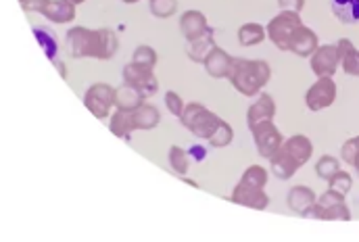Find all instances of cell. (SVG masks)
<instances>
[{
  "label": "cell",
  "mask_w": 359,
  "mask_h": 242,
  "mask_svg": "<svg viewBox=\"0 0 359 242\" xmlns=\"http://www.w3.org/2000/svg\"><path fill=\"white\" fill-rule=\"evenodd\" d=\"M167 157H169V165H172V169H174L176 174H180V176H186V171H188V167H190L188 153L174 145V147L169 149V155H167Z\"/></svg>",
  "instance_id": "cell-28"
},
{
  "label": "cell",
  "mask_w": 359,
  "mask_h": 242,
  "mask_svg": "<svg viewBox=\"0 0 359 242\" xmlns=\"http://www.w3.org/2000/svg\"><path fill=\"white\" fill-rule=\"evenodd\" d=\"M230 201L236 203V205H243V207H251L255 211H264L270 205V196L264 192V188L251 186L247 182H238L234 186Z\"/></svg>",
  "instance_id": "cell-9"
},
{
  "label": "cell",
  "mask_w": 359,
  "mask_h": 242,
  "mask_svg": "<svg viewBox=\"0 0 359 242\" xmlns=\"http://www.w3.org/2000/svg\"><path fill=\"white\" fill-rule=\"evenodd\" d=\"M50 0H19V5L26 13H44Z\"/></svg>",
  "instance_id": "cell-37"
},
{
  "label": "cell",
  "mask_w": 359,
  "mask_h": 242,
  "mask_svg": "<svg viewBox=\"0 0 359 242\" xmlns=\"http://www.w3.org/2000/svg\"><path fill=\"white\" fill-rule=\"evenodd\" d=\"M282 151H286L301 167L311 159L313 155V145L307 136L303 134H297V136H291L282 142Z\"/></svg>",
  "instance_id": "cell-14"
},
{
  "label": "cell",
  "mask_w": 359,
  "mask_h": 242,
  "mask_svg": "<svg viewBox=\"0 0 359 242\" xmlns=\"http://www.w3.org/2000/svg\"><path fill=\"white\" fill-rule=\"evenodd\" d=\"M140 104H145V96L130 84L124 82V86L115 88V106L124 111H136Z\"/></svg>",
  "instance_id": "cell-20"
},
{
  "label": "cell",
  "mask_w": 359,
  "mask_h": 242,
  "mask_svg": "<svg viewBox=\"0 0 359 242\" xmlns=\"http://www.w3.org/2000/svg\"><path fill=\"white\" fill-rule=\"evenodd\" d=\"M165 106H167V111H169L172 115L180 117L186 104L182 102V96H180L178 92L169 90V92H165Z\"/></svg>",
  "instance_id": "cell-36"
},
{
  "label": "cell",
  "mask_w": 359,
  "mask_h": 242,
  "mask_svg": "<svg viewBox=\"0 0 359 242\" xmlns=\"http://www.w3.org/2000/svg\"><path fill=\"white\" fill-rule=\"evenodd\" d=\"M67 50L73 59H98L109 61L115 57L119 48L117 34L109 28L88 30L84 26H75L67 32Z\"/></svg>",
  "instance_id": "cell-1"
},
{
  "label": "cell",
  "mask_w": 359,
  "mask_h": 242,
  "mask_svg": "<svg viewBox=\"0 0 359 242\" xmlns=\"http://www.w3.org/2000/svg\"><path fill=\"white\" fill-rule=\"evenodd\" d=\"M336 203H344V196L342 194H338V192H334V190H326L322 196H317V205H322L324 209L326 207H332V205H336Z\"/></svg>",
  "instance_id": "cell-38"
},
{
  "label": "cell",
  "mask_w": 359,
  "mask_h": 242,
  "mask_svg": "<svg viewBox=\"0 0 359 242\" xmlns=\"http://www.w3.org/2000/svg\"><path fill=\"white\" fill-rule=\"evenodd\" d=\"M232 65H234V57H232V55H228L225 50H221L219 46H215V48L209 53V57L203 61L205 71H207L211 77H215V80L228 77V75H230Z\"/></svg>",
  "instance_id": "cell-13"
},
{
  "label": "cell",
  "mask_w": 359,
  "mask_h": 242,
  "mask_svg": "<svg viewBox=\"0 0 359 242\" xmlns=\"http://www.w3.org/2000/svg\"><path fill=\"white\" fill-rule=\"evenodd\" d=\"M278 7H280V11H295V13H301L303 7H305V0H278Z\"/></svg>",
  "instance_id": "cell-39"
},
{
  "label": "cell",
  "mask_w": 359,
  "mask_h": 242,
  "mask_svg": "<svg viewBox=\"0 0 359 242\" xmlns=\"http://www.w3.org/2000/svg\"><path fill=\"white\" fill-rule=\"evenodd\" d=\"M241 182H247V184L257 186V188H266V184H268V169L261 167V165H251V167L243 174Z\"/></svg>",
  "instance_id": "cell-33"
},
{
  "label": "cell",
  "mask_w": 359,
  "mask_h": 242,
  "mask_svg": "<svg viewBox=\"0 0 359 242\" xmlns=\"http://www.w3.org/2000/svg\"><path fill=\"white\" fill-rule=\"evenodd\" d=\"M209 24L205 19V15L201 11H186L180 17V32L186 38V42H192L201 36H205L209 32Z\"/></svg>",
  "instance_id": "cell-12"
},
{
  "label": "cell",
  "mask_w": 359,
  "mask_h": 242,
  "mask_svg": "<svg viewBox=\"0 0 359 242\" xmlns=\"http://www.w3.org/2000/svg\"><path fill=\"white\" fill-rule=\"evenodd\" d=\"M132 61L134 63H138V65H142V67H149V69H155L157 67V61H159V57H157V53L151 48V46H147V44H140L136 50H134V57H132Z\"/></svg>",
  "instance_id": "cell-32"
},
{
  "label": "cell",
  "mask_w": 359,
  "mask_h": 242,
  "mask_svg": "<svg viewBox=\"0 0 359 242\" xmlns=\"http://www.w3.org/2000/svg\"><path fill=\"white\" fill-rule=\"evenodd\" d=\"M305 24L301 21V15L295 11H280L266 28L270 42L278 48V50H288L291 42L295 38V34L303 28Z\"/></svg>",
  "instance_id": "cell-4"
},
{
  "label": "cell",
  "mask_w": 359,
  "mask_h": 242,
  "mask_svg": "<svg viewBox=\"0 0 359 242\" xmlns=\"http://www.w3.org/2000/svg\"><path fill=\"white\" fill-rule=\"evenodd\" d=\"M315 201H317L315 192L311 188H307V186H295V188L288 190V196H286L288 207L295 213H299V215H303Z\"/></svg>",
  "instance_id": "cell-21"
},
{
  "label": "cell",
  "mask_w": 359,
  "mask_h": 242,
  "mask_svg": "<svg viewBox=\"0 0 359 242\" xmlns=\"http://www.w3.org/2000/svg\"><path fill=\"white\" fill-rule=\"evenodd\" d=\"M124 82L134 86L145 98H151V96H155L159 92V82H157L153 69L142 67V65H138L134 61L124 67Z\"/></svg>",
  "instance_id": "cell-7"
},
{
  "label": "cell",
  "mask_w": 359,
  "mask_h": 242,
  "mask_svg": "<svg viewBox=\"0 0 359 242\" xmlns=\"http://www.w3.org/2000/svg\"><path fill=\"white\" fill-rule=\"evenodd\" d=\"M34 36L38 38V42H40V46L44 48L46 57L55 61V59H57V53H59V42H57V38L53 36V32H50L48 28H34Z\"/></svg>",
  "instance_id": "cell-26"
},
{
  "label": "cell",
  "mask_w": 359,
  "mask_h": 242,
  "mask_svg": "<svg viewBox=\"0 0 359 242\" xmlns=\"http://www.w3.org/2000/svg\"><path fill=\"white\" fill-rule=\"evenodd\" d=\"M338 50L336 44L317 46V50L311 55V71L317 77H332L338 69Z\"/></svg>",
  "instance_id": "cell-10"
},
{
  "label": "cell",
  "mask_w": 359,
  "mask_h": 242,
  "mask_svg": "<svg viewBox=\"0 0 359 242\" xmlns=\"http://www.w3.org/2000/svg\"><path fill=\"white\" fill-rule=\"evenodd\" d=\"M232 138H234V130H232V126L225 124V121L221 119L219 128H217L215 134L209 138V145H211L213 149H223V147H228V145L232 142Z\"/></svg>",
  "instance_id": "cell-30"
},
{
  "label": "cell",
  "mask_w": 359,
  "mask_h": 242,
  "mask_svg": "<svg viewBox=\"0 0 359 242\" xmlns=\"http://www.w3.org/2000/svg\"><path fill=\"white\" fill-rule=\"evenodd\" d=\"M122 3H126V5H136V3H140V0H122Z\"/></svg>",
  "instance_id": "cell-41"
},
{
  "label": "cell",
  "mask_w": 359,
  "mask_h": 242,
  "mask_svg": "<svg viewBox=\"0 0 359 242\" xmlns=\"http://www.w3.org/2000/svg\"><path fill=\"white\" fill-rule=\"evenodd\" d=\"M55 65H57V69H59V71H61V75H63V77H65V67H63V63H61V61H57V59H55Z\"/></svg>",
  "instance_id": "cell-40"
},
{
  "label": "cell",
  "mask_w": 359,
  "mask_h": 242,
  "mask_svg": "<svg viewBox=\"0 0 359 242\" xmlns=\"http://www.w3.org/2000/svg\"><path fill=\"white\" fill-rule=\"evenodd\" d=\"M134 113V124H136V130H155L161 121V113L157 106L153 104H140Z\"/></svg>",
  "instance_id": "cell-24"
},
{
  "label": "cell",
  "mask_w": 359,
  "mask_h": 242,
  "mask_svg": "<svg viewBox=\"0 0 359 242\" xmlns=\"http://www.w3.org/2000/svg\"><path fill=\"white\" fill-rule=\"evenodd\" d=\"M340 157L344 163H349L357 174H359V136L349 138L342 147H340Z\"/></svg>",
  "instance_id": "cell-27"
},
{
  "label": "cell",
  "mask_w": 359,
  "mask_h": 242,
  "mask_svg": "<svg viewBox=\"0 0 359 242\" xmlns=\"http://www.w3.org/2000/svg\"><path fill=\"white\" fill-rule=\"evenodd\" d=\"M84 104L94 117L107 119L111 115V109L115 106V88L109 84L90 86L84 94Z\"/></svg>",
  "instance_id": "cell-5"
},
{
  "label": "cell",
  "mask_w": 359,
  "mask_h": 242,
  "mask_svg": "<svg viewBox=\"0 0 359 242\" xmlns=\"http://www.w3.org/2000/svg\"><path fill=\"white\" fill-rule=\"evenodd\" d=\"M215 46L217 44L213 40V30H209L205 36H201V38H196V40L186 44V55L192 59V63H203Z\"/></svg>",
  "instance_id": "cell-22"
},
{
  "label": "cell",
  "mask_w": 359,
  "mask_h": 242,
  "mask_svg": "<svg viewBox=\"0 0 359 242\" xmlns=\"http://www.w3.org/2000/svg\"><path fill=\"white\" fill-rule=\"evenodd\" d=\"M332 13L340 24H359V0H332Z\"/></svg>",
  "instance_id": "cell-23"
},
{
  "label": "cell",
  "mask_w": 359,
  "mask_h": 242,
  "mask_svg": "<svg viewBox=\"0 0 359 242\" xmlns=\"http://www.w3.org/2000/svg\"><path fill=\"white\" fill-rule=\"evenodd\" d=\"M349 219H351V211L344 203H336L324 209V221H349Z\"/></svg>",
  "instance_id": "cell-35"
},
{
  "label": "cell",
  "mask_w": 359,
  "mask_h": 242,
  "mask_svg": "<svg viewBox=\"0 0 359 242\" xmlns=\"http://www.w3.org/2000/svg\"><path fill=\"white\" fill-rule=\"evenodd\" d=\"M336 50H338V63L342 65V71L347 75L359 77V50L353 46V42L349 38H340L336 42Z\"/></svg>",
  "instance_id": "cell-15"
},
{
  "label": "cell",
  "mask_w": 359,
  "mask_h": 242,
  "mask_svg": "<svg viewBox=\"0 0 359 242\" xmlns=\"http://www.w3.org/2000/svg\"><path fill=\"white\" fill-rule=\"evenodd\" d=\"M73 5H82V3H86V0H71Z\"/></svg>",
  "instance_id": "cell-42"
},
{
  "label": "cell",
  "mask_w": 359,
  "mask_h": 242,
  "mask_svg": "<svg viewBox=\"0 0 359 242\" xmlns=\"http://www.w3.org/2000/svg\"><path fill=\"white\" fill-rule=\"evenodd\" d=\"M351 186H353L351 174H349V171H342V169H338V171L328 180V188L334 190V192H338V194H342V196H347V192L351 190Z\"/></svg>",
  "instance_id": "cell-34"
},
{
  "label": "cell",
  "mask_w": 359,
  "mask_h": 242,
  "mask_svg": "<svg viewBox=\"0 0 359 242\" xmlns=\"http://www.w3.org/2000/svg\"><path fill=\"white\" fill-rule=\"evenodd\" d=\"M266 38H268V32L259 24H245L238 28V42H241V46H255V44H261Z\"/></svg>",
  "instance_id": "cell-25"
},
{
  "label": "cell",
  "mask_w": 359,
  "mask_h": 242,
  "mask_svg": "<svg viewBox=\"0 0 359 242\" xmlns=\"http://www.w3.org/2000/svg\"><path fill=\"white\" fill-rule=\"evenodd\" d=\"M338 169H340V163H338V159L332 157V155H324V157H320V161L315 163V174H317V178H322V180H326V182H328Z\"/></svg>",
  "instance_id": "cell-29"
},
{
  "label": "cell",
  "mask_w": 359,
  "mask_h": 242,
  "mask_svg": "<svg viewBox=\"0 0 359 242\" xmlns=\"http://www.w3.org/2000/svg\"><path fill=\"white\" fill-rule=\"evenodd\" d=\"M274 115H276V102H274L272 94L261 92L259 98L247 111V126H249V130H253L255 126L264 124V121H272Z\"/></svg>",
  "instance_id": "cell-11"
},
{
  "label": "cell",
  "mask_w": 359,
  "mask_h": 242,
  "mask_svg": "<svg viewBox=\"0 0 359 242\" xmlns=\"http://www.w3.org/2000/svg\"><path fill=\"white\" fill-rule=\"evenodd\" d=\"M230 84L236 92L243 96H259L261 90L272 80V67L268 61H253V59H236L228 75Z\"/></svg>",
  "instance_id": "cell-2"
},
{
  "label": "cell",
  "mask_w": 359,
  "mask_h": 242,
  "mask_svg": "<svg viewBox=\"0 0 359 242\" xmlns=\"http://www.w3.org/2000/svg\"><path fill=\"white\" fill-rule=\"evenodd\" d=\"M334 100H336V84L332 77H317V82L309 86L305 94V104L313 113L328 109Z\"/></svg>",
  "instance_id": "cell-8"
},
{
  "label": "cell",
  "mask_w": 359,
  "mask_h": 242,
  "mask_svg": "<svg viewBox=\"0 0 359 242\" xmlns=\"http://www.w3.org/2000/svg\"><path fill=\"white\" fill-rule=\"evenodd\" d=\"M180 121L188 132H192L201 140H209L221 124V119L201 102L186 104L180 115Z\"/></svg>",
  "instance_id": "cell-3"
},
{
  "label": "cell",
  "mask_w": 359,
  "mask_h": 242,
  "mask_svg": "<svg viewBox=\"0 0 359 242\" xmlns=\"http://www.w3.org/2000/svg\"><path fill=\"white\" fill-rule=\"evenodd\" d=\"M317 46H320V42H317L315 32L309 30L307 26H303V28L295 34V38H293L288 50L295 53L297 57H311V55L317 50Z\"/></svg>",
  "instance_id": "cell-17"
},
{
  "label": "cell",
  "mask_w": 359,
  "mask_h": 242,
  "mask_svg": "<svg viewBox=\"0 0 359 242\" xmlns=\"http://www.w3.org/2000/svg\"><path fill=\"white\" fill-rule=\"evenodd\" d=\"M251 134H253V140H255V149H257L259 157H264V159H272L280 151V147L284 142L280 130L274 124V119L272 121H264V124L255 126L251 130Z\"/></svg>",
  "instance_id": "cell-6"
},
{
  "label": "cell",
  "mask_w": 359,
  "mask_h": 242,
  "mask_svg": "<svg viewBox=\"0 0 359 242\" xmlns=\"http://www.w3.org/2000/svg\"><path fill=\"white\" fill-rule=\"evenodd\" d=\"M75 7H77V5H73L71 0H50L42 15H44L50 24L63 26V24H71V21L75 19Z\"/></svg>",
  "instance_id": "cell-16"
},
{
  "label": "cell",
  "mask_w": 359,
  "mask_h": 242,
  "mask_svg": "<svg viewBox=\"0 0 359 242\" xmlns=\"http://www.w3.org/2000/svg\"><path fill=\"white\" fill-rule=\"evenodd\" d=\"M111 132L117 136V138H124L128 140L132 136V132L136 130V124H134V113L132 111H124V109H117L113 115H111Z\"/></svg>",
  "instance_id": "cell-18"
},
{
  "label": "cell",
  "mask_w": 359,
  "mask_h": 242,
  "mask_svg": "<svg viewBox=\"0 0 359 242\" xmlns=\"http://www.w3.org/2000/svg\"><path fill=\"white\" fill-rule=\"evenodd\" d=\"M270 167H272V174H274L278 180H291V178L301 169V165H299L286 151H282V147H280V151L270 159Z\"/></svg>",
  "instance_id": "cell-19"
},
{
  "label": "cell",
  "mask_w": 359,
  "mask_h": 242,
  "mask_svg": "<svg viewBox=\"0 0 359 242\" xmlns=\"http://www.w3.org/2000/svg\"><path fill=\"white\" fill-rule=\"evenodd\" d=\"M178 11V0H151V13L157 19H169Z\"/></svg>",
  "instance_id": "cell-31"
}]
</instances>
